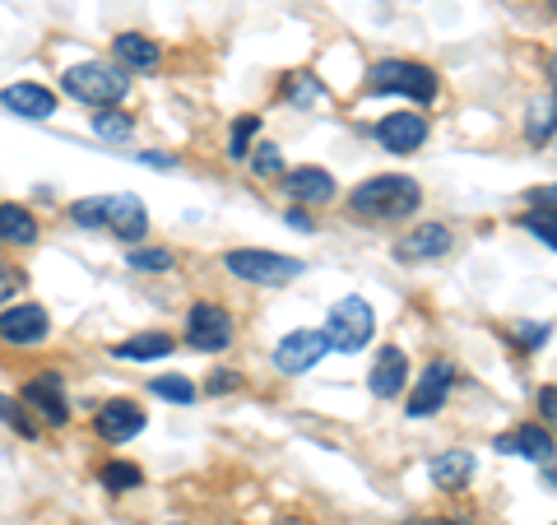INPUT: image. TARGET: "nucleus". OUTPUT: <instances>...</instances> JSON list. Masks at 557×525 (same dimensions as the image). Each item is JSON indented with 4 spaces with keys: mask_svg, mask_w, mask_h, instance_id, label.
Here are the masks:
<instances>
[{
    "mask_svg": "<svg viewBox=\"0 0 557 525\" xmlns=\"http://www.w3.org/2000/svg\"><path fill=\"white\" fill-rule=\"evenodd\" d=\"M418 205H423V191H418L413 178H368L358 191H354V200H348V215H358V219H372V223H399V219H409L418 215Z\"/></svg>",
    "mask_w": 557,
    "mask_h": 525,
    "instance_id": "nucleus-1",
    "label": "nucleus"
},
{
    "mask_svg": "<svg viewBox=\"0 0 557 525\" xmlns=\"http://www.w3.org/2000/svg\"><path fill=\"white\" fill-rule=\"evenodd\" d=\"M61 89L84 102V108H121L131 98V75L121 65H108V61H79L61 70Z\"/></svg>",
    "mask_w": 557,
    "mask_h": 525,
    "instance_id": "nucleus-2",
    "label": "nucleus"
},
{
    "mask_svg": "<svg viewBox=\"0 0 557 525\" xmlns=\"http://www.w3.org/2000/svg\"><path fill=\"white\" fill-rule=\"evenodd\" d=\"M228 274L247 279V284H265V289H278V284H293L307 266L298 256H278V252H265V247H237L223 256Z\"/></svg>",
    "mask_w": 557,
    "mask_h": 525,
    "instance_id": "nucleus-3",
    "label": "nucleus"
},
{
    "mask_svg": "<svg viewBox=\"0 0 557 525\" xmlns=\"http://www.w3.org/2000/svg\"><path fill=\"white\" fill-rule=\"evenodd\" d=\"M325 340L330 349H339V354H358V349H368L372 335H376V317L368 307V297H339L335 307H330L325 317Z\"/></svg>",
    "mask_w": 557,
    "mask_h": 525,
    "instance_id": "nucleus-4",
    "label": "nucleus"
},
{
    "mask_svg": "<svg viewBox=\"0 0 557 525\" xmlns=\"http://www.w3.org/2000/svg\"><path fill=\"white\" fill-rule=\"evenodd\" d=\"M368 89L372 94H405L413 102H437V75H432L428 65H418V61H376L368 70Z\"/></svg>",
    "mask_w": 557,
    "mask_h": 525,
    "instance_id": "nucleus-5",
    "label": "nucleus"
},
{
    "mask_svg": "<svg viewBox=\"0 0 557 525\" xmlns=\"http://www.w3.org/2000/svg\"><path fill=\"white\" fill-rule=\"evenodd\" d=\"M237 340V321L228 307L219 303H196L186 312V344L200 349V354H223Z\"/></svg>",
    "mask_w": 557,
    "mask_h": 525,
    "instance_id": "nucleus-6",
    "label": "nucleus"
},
{
    "mask_svg": "<svg viewBox=\"0 0 557 525\" xmlns=\"http://www.w3.org/2000/svg\"><path fill=\"white\" fill-rule=\"evenodd\" d=\"M20 405L28 414H38L47 428H65L70 424V400H65V381L57 367H42L38 377H28L20 387Z\"/></svg>",
    "mask_w": 557,
    "mask_h": 525,
    "instance_id": "nucleus-7",
    "label": "nucleus"
},
{
    "mask_svg": "<svg viewBox=\"0 0 557 525\" xmlns=\"http://www.w3.org/2000/svg\"><path fill=\"white\" fill-rule=\"evenodd\" d=\"M51 340V317L42 303H10L0 307V344L5 349H42Z\"/></svg>",
    "mask_w": 557,
    "mask_h": 525,
    "instance_id": "nucleus-8",
    "label": "nucleus"
},
{
    "mask_svg": "<svg viewBox=\"0 0 557 525\" xmlns=\"http://www.w3.org/2000/svg\"><path fill=\"white\" fill-rule=\"evenodd\" d=\"M325 354H330L325 330H293V335L278 340L274 367H278L284 377H302V373H311V367H317Z\"/></svg>",
    "mask_w": 557,
    "mask_h": 525,
    "instance_id": "nucleus-9",
    "label": "nucleus"
},
{
    "mask_svg": "<svg viewBox=\"0 0 557 525\" xmlns=\"http://www.w3.org/2000/svg\"><path fill=\"white\" fill-rule=\"evenodd\" d=\"M0 108L24 117V121H47V117H57V94H51L47 84L20 80V84H5V89H0Z\"/></svg>",
    "mask_w": 557,
    "mask_h": 525,
    "instance_id": "nucleus-10",
    "label": "nucleus"
},
{
    "mask_svg": "<svg viewBox=\"0 0 557 525\" xmlns=\"http://www.w3.org/2000/svg\"><path fill=\"white\" fill-rule=\"evenodd\" d=\"M94 432L102 442H131V437L145 432V410L135 400H108L98 414H94Z\"/></svg>",
    "mask_w": 557,
    "mask_h": 525,
    "instance_id": "nucleus-11",
    "label": "nucleus"
},
{
    "mask_svg": "<svg viewBox=\"0 0 557 525\" xmlns=\"http://www.w3.org/2000/svg\"><path fill=\"white\" fill-rule=\"evenodd\" d=\"M450 387H456V367H450L446 358L428 363V373H423V381H418V391L409 395V414H413V418H428V414H437V410L446 405Z\"/></svg>",
    "mask_w": 557,
    "mask_h": 525,
    "instance_id": "nucleus-12",
    "label": "nucleus"
},
{
    "mask_svg": "<svg viewBox=\"0 0 557 525\" xmlns=\"http://www.w3.org/2000/svg\"><path fill=\"white\" fill-rule=\"evenodd\" d=\"M450 247H456V237H450L446 223H418L409 237H399L395 256L405 260V266H418V260H442Z\"/></svg>",
    "mask_w": 557,
    "mask_h": 525,
    "instance_id": "nucleus-13",
    "label": "nucleus"
},
{
    "mask_svg": "<svg viewBox=\"0 0 557 525\" xmlns=\"http://www.w3.org/2000/svg\"><path fill=\"white\" fill-rule=\"evenodd\" d=\"M284 196L293 205H330L335 200V178L317 163H302V168L284 172Z\"/></svg>",
    "mask_w": 557,
    "mask_h": 525,
    "instance_id": "nucleus-14",
    "label": "nucleus"
},
{
    "mask_svg": "<svg viewBox=\"0 0 557 525\" xmlns=\"http://www.w3.org/2000/svg\"><path fill=\"white\" fill-rule=\"evenodd\" d=\"M493 447L502 451V456H520V461H534V465H553V456H557L553 432L539 428V424H525V428H516L507 437H497Z\"/></svg>",
    "mask_w": 557,
    "mask_h": 525,
    "instance_id": "nucleus-15",
    "label": "nucleus"
},
{
    "mask_svg": "<svg viewBox=\"0 0 557 525\" xmlns=\"http://www.w3.org/2000/svg\"><path fill=\"white\" fill-rule=\"evenodd\" d=\"M376 139H381V145H386L391 154H413V149H423V139H428V117H418V112H391V117H381Z\"/></svg>",
    "mask_w": 557,
    "mask_h": 525,
    "instance_id": "nucleus-16",
    "label": "nucleus"
},
{
    "mask_svg": "<svg viewBox=\"0 0 557 525\" xmlns=\"http://www.w3.org/2000/svg\"><path fill=\"white\" fill-rule=\"evenodd\" d=\"M112 57L121 70H131V75H153V70L163 65V47L145 38V33H116Z\"/></svg>",
    "mask_w": 557,
    "mask_h": 525,
    "instance_id": "nucleus-17",
    "label": "nucleus"
},
{
    "mask_svg": "<svg viewBox=\"0 0 557 525\" xmlns=\"http://www.w3.org/2000/svg\"><path fill=\"white\" fill-rule=\"evenodd\" d=\"M108 229L121 237V242H139L149 233V209L139 196L121 191V196H108Z\"/></svg>",
    "mask_w": 557,
    "mask_h": 525,
    "instance_id": "nucleus-18",
    "label": "nucleus"
},
{
    "mask_svg": "<svg viewBox=\"0 0 557 525\" xmlns=\"http://www.w3.org/2000/svg\"><path fill=\"white\" fill-rule=\"evenodd\" d=\"M405 381H409V358H405V349H381L376 363H372V373H368V387L376 400H395L399 391H405Z\"/></svg>",
    "mask_w": 557,
    "mask_h": 525,
    "instance_id": "nucleus-19",
    "label": "nucleus"
},
{
    "mask_svg": "<svg viewBox=\"0 0 557 525\" xmlns=\"http://www.w3.org/2000/svg\"><path fill=\"white\" fill-rule=\"evenodd\" d=\"M42 233L38 215L20 200H0V247H33Z\"/></svg>",
    "mask_w": 557,
    "mask_h": 525,
    "instance_id": "nucleus-20",
    "label": "nucleus"
},
{
    "mask_svg": "<svg viewBox=\"0 0 557 525\" xmlns=\"http://www.w3.org/2000/svg\"><path fill=\"white\" fill-rule=\"evenodd\" d=\"M172 349H177V340H172L168 330H145V335H131V340L112 344V358H121V363H159V358L172 354Z\"/></svg>",
    "mask_w": 557,
    "mask_h": 525,
    "instance_id": "nucleus-21",
    "label": "nucleus"
},
{
    "mask_svg": "<svg viewBox=\"0 0 557 525\" xmlns=\"http://www.w3.org/2000/svg\"><path fill=\"white\" fill-rule=\"evenodd\" d=\"M428 475H432V484H442L446 493H456V488H465V479L474 475V451H442V456H432V465H428Z\"/></svg>",
    "mask_w": 557,
    "mask_h": 525,
    "instance_id": "nucleus-22",
    "label": "nucleus"
},
{
    "mask_svg": "<svg viewBox=\"0 0 557 525\" xmlns=\"http://www.w3.org/2000/svg\"><path fill=\"white\" fill-rule=\"evenodd\" d=\"M89 121H94V135L108 139V145H126V139L135 135V117L121 112V108H98Z\"/></svg>",
    "mask_w": 557,
    "mask_h": 525,
    "instance_id": "nucleus-23",
    "label": "nucleus"
},
{
    "mask_svg": "<svg viewBox=\"0 0 557 525\" xmlns=\"http://www.w3.org/2000/svg\"><path fill=\"white\" fill-rule=\"evenodd\" d=\"M557 131V98L544 94V98H534L530 102V117H525V139L530 145H544V139Z\"/></svg>",
    "mask_w": 557,
    "mask_h": 525,
    "instance_id": "nucleus-24",
    "label": "nucleus"
},
{
    "mask_svg": "<svg viewBox=\"0 0 557 525\" xmlns=\"http://www.w3.org/2000/svg\"><path fill=\"white\" fill-rule=\"evenodd\" d=\"M98 484L108 488V493H131V488L145 484V469L135 461H108V465H98Z\"/></svg>",
    "mask_w": 557,
    "mask_h": 525,
    "instance_id": "nucleus-25",
    "label": "nucleus"
},
{
    "mask_svg": "<svg viewBox=\"0 0 557 525\" xmlns=\"http://www.w3.org/2000/svg\"><path fill=\"white\" fill-rule=\"evenodd\" d=\"M75 229H108V196H79L65 205Z\"/></svg>",
    "mask_w": 557,
    "mask_h": 525,
    "instance_id": "nucleus-26",
    "label": "nucleus"
},
{
    "mask_svg": "<svg viewBox=\"0 0 557 525\" xmlns=\"http://www.w3.org/2000/svg\"><path fill=\"white\" fill-rule=\"evenodd\" d=\"M126 266L131 270H145V274H168L172 266H177V256H172L168 247H131Z\"/></svg>",
    "mask_w": 557,
    "mask_h": 525,
    "instance_id": "nucleus-27",
    "label": "nucleus"
},
{
    "mask_svg": "<svg viewBox=\"0 0 557 525\" xmlns=\"http://www.w3.org/2000/svg\"><path fill=\"white\" fill-rule=\"evenodd\" d=\"M149 391L153 395H163V400H172V405H196V381H186V377H177V373H168V377H153L149 381Z\"/></svg>",
    "mask_w": 557,
    "mask_h": 525,
    "instance_id": "nucleus-28",
    "label": "nucleus"
},
{
    "mask_svg": "<svg viewBox=\"0 0 557 525\" xmlns=\"http://www.w3.org/2000/svg\"><path fill=\"white\" fill-rule=\"evenodd\" d=\"M24 289H28V274L14 266V260H5L0 256V307H10V303H20L24 297Z\"/></svg>",
    "mask_w": 557,
    "mask_h": 525,
    "instance_id": "nucleus-29",
    "label": "nucleus"
},
{
    "mask_svg": "<svg viewBox=\"0 0 557 525\" xmlns=\"http://www.w3.org/2000/svg\"><path fill=\"white\" fill-rule=\"evenodd\" d=\"M548 335H553L548 321H516L511 326V340H516V349H525V354H539V349L548 344Z\"/></svg>",
    "mask_w": 557,
    "mask_h": 525,
    "instance_id": "nucleus-30",
    "label": "nucleus"
},
{
    "mask_svg": "<svg viewBox=\"0 0 557 525\" xmlns=\"http://www.w3.org/2000/svg\"><path fill=\"white\" fill-rule=\"evenodd\" d=\"M0 424H5L10 432H20V437H38V424L28 418V410H20V400H10V395H0Z\"/></svg>",
    "mask_w": 557,
    "mask_h": 525,
    "instance_id": "nucleus-31",
    "label": "nucleus"
},
{
    "mask_svg": "<svg viewBox=\"0 0 557 525\" xmlns=\"http://www.w3.org/2000/svg\"><path fill=\"white\" fill-rule=\"evenodd\" d=\"M520 223H525V229H530L539 242H544V247L557 252V209H530V215L520 219Z\"/></svg>",
    "mask_w": 557,
    "mask_h": 525,
    "instance_id": "nucleus-32",
    "label": "nucleus"
},
{
    "mask_svg": "<svg viewBox=\"0 0 557 525\" xmlns=\"http://www.w3.org/2000/svg\"><path fill=\"white\" fill-rule=\"evenodd\" d=\"M256 131H260V117H237L233 121V135H228V154H233V159H247Z\"/></svg>",
    "mask_w": 557,
    "mask_h": 525,
    "instance_id": "nucleus-33",
    "label": "nucleus"
},
{
    "mask_svg": "<svg viewBox=\"0 0 557 525\" xmlns=\"http://www.w3.org/2000/svg\"><path fill=\"white\" fill-rule=\"evenodd\" d=\"M251 168H256V178H278V172H284V149H278V145H260L251 154Z\"/></svg>",
    "mask_w": 557,
    "mask_h": 525,
    "instance_id": "nucleus-34",
    "label": "nucleus"
},
{
    "mask_svg": "<svg viewBox=\"0 0 557 525\" xmlns=\"http://www.w3.org/2000/svg\"><path fill=\"white\" fill-rule=\"evenodd\" d=\"M298 108H311V102H321L325 98V84L317 75H293V94H288Z\"/></svg>",
    "mask_w": 557,
    "mask_h": 525,
    "instance_id": "nucleus-35",
    "label": "nucleus"
},
{
    "mask_svg": "<svg viewBox=\"0 0 557 525\" xmlns=\"http://www.w3.org/2000/svg\"><path fill=\"white\" fill-rule=\"evenodd\" d=\"M237 387H242V373H233V367H219V373L205 381L209 395H228V391H237Z\"/></svg>",
    "mask_w": 557,
    "mask_h": 525,
    "instance_id": "nucleus-36",
    "label": "nucleus"
},
{
    "mask_svg": "<svg viewBox=\"0 0 557 525\" xmlns=\"http://www.w3.org/2000/svg\"><path fill=\"white\" fill-rule=\"evenodd\" d=\"M539 418L548 424V432H557V387H539Z\"/></svg>",
    "mask_w": 557,
    "mask_h": 525,
    "instance_id": "nucleus-37",
    "label": "nucleus"
},
{
    "mask_svg": "<svg viewBox=\"0 0 557 525\" xmlns=\"http://www.w3.org/2000/svg\"><path fill=\"white\" fill-rule=\"evenodd\" d=\"M530 205L534 209H557V182L553 186H534L530 191Z\"/></svg>",
    "mask_w": 557,
    "mask_h": 525,
    "instance_id": "nucleus-38",
    "label": "nucleus"
},
{
    "mask_svg": "<svg viewBox=\"0 0 557 525\" xmlns=\"http://www.w3.org/2000/svg\"><path fill=\"white\" fill-rule=\"evenodd\" d=\"M288 229H298V233L317 229V223H311V215H307V205H293V209H288Z\"/></svg>",
    "mask_w": 557,
    "mask_h": 525,
    "instance_id": "nucleus-39",
    "label": "nucleus"
},
{
    "mask_svg": "<svg viewBox=\"0 0 557 525\" xmlns=\"http://www.w3.org/2000/svg\"><path fill=\"white\" fill-rule=\"evenodd\" d=\"M139 163H149V168H159V172L177 168V159H172V154H139Z\"/></svg>",
    "mask_w": 557,
    "mask_h": 525,
    "instance_id": "nucleus-40",
    "label": "nucleus"
},
{
    "mask_svg": "<svg viewBox=\"0 0 557 525\" xmlns=\"http://www.w3.org/2000/svg\"><path fill=\"white\" fill-rule=\"evenodd\" d=\"M405 525H469V521L465 516H432V521L418 516V521H405Z\"/></svg>",
    "mask_w": 557,
    "mask_h": 525,
    "instance_id": "nucleus-41",
    "label": "nucleus"
},
{
    "mask_svg": "<svg viewBox=\"0 0 557 525\" xmlns=\"http://www.w3.org/2000/svg\"><path fill=\"white\" fill-rule=\"evenodd\" d=\"M548 70H553V80H557V57H553V65H548Z\"/></svg>",
    "mask_w": 557,
    "mask_h": 525,
    "instance_id": "nucleus-42",
    "label": "nucleus"
},
{
    "mask_svg": "<svg viewBox=\"0 0 557 525\" xmlns=\"http://www.w3.org/2000/svg\"><path fill=\"white\" fill-rule=\"evenodd\" d=\"M548 10H553V14H557V0H548Z\"/></svg>",
    "mask_w": 557,
    "mask_h": 525,
    "instance_id": "nucleus-43",
    "label": "nucleus"
},
{
    "mask_svg": "<svg viewBox=\"0 0 557 525\" xmlns=\"http://www.w3.org/2000/svg\"><path fill=\"white\" fill-rule=\"evenodd\" d=\"M168 525H177V521H168Z\"/></svg>",
    "mask_w": 557,
    "mask_h": 525,
    "instance_id": "nucleus-44",
    "label": "nucleus"
},
{
    "mask_svg": "<svg viewBox=\"0 0 557 525\" xmlns=\"http://www.w3.org/2000/svg\"><path fill=\"white\" fill-rule=\"evenodd\" d=\"M553 98H557V94H553Z\"/></svg>",
    "mask_w": 557,
    "mask_h": 525,
    "instance_id": "nucleus-45",
    "label": "nucleus"
},
{
    "mask_svg": "<svg viewBox=\"0 0 557 525\" xmlns=\"http://www.w3.org/2000/svg\"><path fill=\"white\" fill-rule=\"evenodd\" d=\"M553 525H557V521H553Z\"/></svg>",
    "mask_w": 557,
    "mask_h": 525,
    "instance_id": "nucleus-46",
    "label": "nucleus"
}]
</instances>
